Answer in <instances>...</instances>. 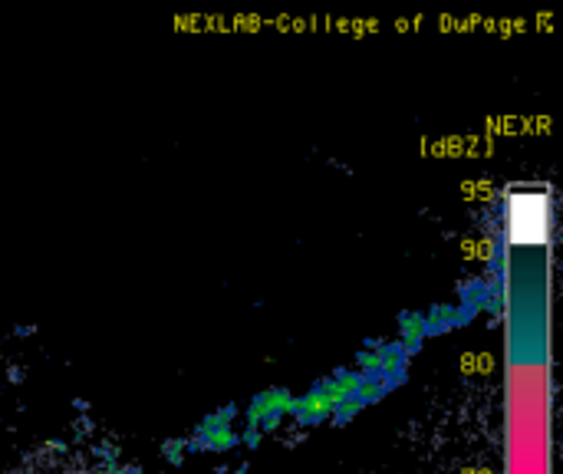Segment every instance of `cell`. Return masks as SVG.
<instances>
[{
	"label": "cell",
	"instance_id": "6da1fadb",
	"mask_svg": "<svg viewBox=\"0 0 563 474\" xmlns=\"http://www.w3.org/2000/svg\"><path fill=\"white\" fill-rule=\"evenodd\" d=\"M517 211H511V228L517 231L524 224L521 231V241H540V234H544V201H537L534 195H527L517 201Z\"/></svg>",
	"mask_w": 563,
	"mask_h": 474
}]
</instances>
